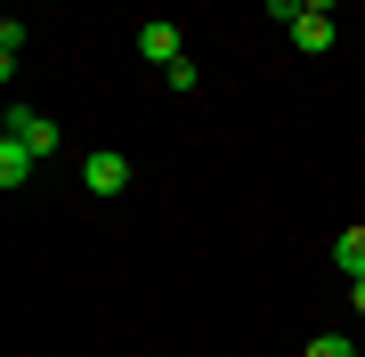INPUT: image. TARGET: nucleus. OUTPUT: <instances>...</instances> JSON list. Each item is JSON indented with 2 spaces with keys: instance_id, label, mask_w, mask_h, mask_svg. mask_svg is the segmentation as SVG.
<instances>
[{
  "instance_id": "nucleus-5",
  "label": "nucleus",
  "mask_w": 365,
  "mask_h": 357,
  "mask_svg": "<svg viewBox=\"0 0 365 357\" xmlns=\"http://www.w3.org/2000/svg\"><path fill=\"white\" fill-rule=\"evenodd\" d=\"M9 130L25 138L33 155H57V122H49V114H33V106H16V114H9Z\"/></svg>"
},
{
  "instance_id": "nucleus-7",
  "label": "nucleus",
  "mask_w": 365,
  "mask_h": 357,
  "mask_svg": "<svg viewBox=\"0 0 365 357\" xmlns=\"http://www.w3.org/2000/svg\"><path fill=\"white\" fill-rule=\"evenodd\" d=\"M16 57H25V25L9 16V25H0V73H9V81H16Z\"/></svg>"
},
{
  "instance_id": "nucleus-6",
  "label": "nucleus",
  "mask_w": 365,
  "mask_h": 357,
  "mask_svg": "<svg viewBox=\"0 0 365 357\" xmlns=\"http://www.w3.org/2000/svg\"><path fill=\"white\" fill-rule=\"evenodd\" d=\"M333 268H341V276H365V219H357V227H341V244H333Z\"/></svg>"
},
{
  "instance_id": "nucleus-2",
  "label": "nucleus",
  "mask_w": 365,
  "mask_h": 357,
  "mask_svg": "<svg viewBox=\"0 0 365 357\" xmlns=\"http://www.w3.org/2000/svg\"><path fill=\"white\" fill-rule=\"evenodd\" d=\"M138 49H146V66H179L187 41H179V25H170V16H146V25H138Z\"/></svg>"
},
{
  "instance_id": "nucleus-9",
  "label": "nucleus",
  "mask_w": 365,
  "mask_h": 357,
  "mask_svg": "<svg viewBox=\"0 0 365 357\" xmlns=\"http://www.w3.org/2000/svg\"><path fill=\"white\" fill-rule=\"evenodd\" d=\"M163 81H170V90H179V98H187V90H195L203 73H195V57H179V66H163Z\"/></svg>"
},
{
  "instance_id": "nucleus-3",
  "label": "nucleus",
  "mask_w": 365,
  "mask_h": 357,
  "mask_svg": "<svg viewBox=\"0 0 365 357\" xmlns=\"http://www.w3.org/2000/svg\"><path fill=\"white\" fill-rule=\"evenodd\" d=\"M284 33H292V49H300V57H325V49H333V16H325V9H300Z\"/></svg>"
},
{
  "instance_id": "nucleus-8",
  "label": "nucleus",
  "mask_w": 365,
  "mask_h": 357,
  "mask_svg": "<svg viewBox=\"0 0 365 357\" xmlns=\"http://www.w3.org/2000/svg\"><path fill=\"white\" fill-rule=\"evenodd\" d=\"M300 357H357V341H349V333H309Z\"/></svg>"
},
{
  "instance_id": "nucleus-11",
  "label": "nucleus",
  "mask_w": 365,
  "mask_h": 357,
  "mask_svg": "<svg viewBox=\"0 0 365 357\" xmlns=\"http://www.w3.org/2000/svg\"><path fill=\"white\" fill-rule=\"evenodd\" d=\"M349 309H357V317H365V276H349Z\"/></svg>"
},
{
  "instance_id": "nucleus-10",
  "label": "nucleus",
  "mask_w": 365,
  "mask_h": 357,
  "mask_svg": "<svg viewBox=\"0 0 365 357\" xmlns=\"http://www.w3.org/2000/svg\"><path fill=\"white\" fill-rule=\"evenodd\" d=\"M300 16V0H268V25H292Z\"/></svg>"
},
{
  "instance_id": "nucleus-12",
  "label": "nucleus",
  "mask_w": 365,
  "mask_h": 357,
  "mask_svg": "<svg viewBox=\"0 0 365 357\" xmlns=\"http://www.w3.org/2000/svg\"><path fill=\"white\" fill-rule=\"evenodd\" d=\"M300 9H325V16H333V9H341V0H300Z\"/></svg>"
},
{
  "instance_id": "nucleus-1",
  "label": "nucleus",
  "mask_w": 365,
  "mask_h": 357,
  "mask_svg": "<svg viewBox=\"0 0 365 357\" xmlns=\"http://www.w3.org/2000/svg\"><path fill=\"white\" fill-rule=\"evenodd\" d=\"M81 187H90V195H106V203H114L122 187H130V155H114V146H98V155L81 162Z\"/></svg>"
},
{
  "instance_id": "nucleus-4",
  "label": "nucleus",
  "mask_w": 365,
  "mask_h": 357,
  "mask_svg": "<svg viewBox=\"0 0 365 357\" xmlns=\"http://www.w3.org/2000/svg\"><path fill=\"white\" fill-rule=\"evenodd\" d=\"M33 162H41V155H33L25 138H16V130H0V187H9V195L33 179Z\"/></svg>"
}]
</instances>
